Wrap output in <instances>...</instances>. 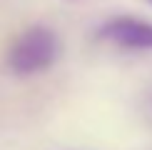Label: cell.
<instances>
[{"mask_svg":"<svg viewBox=\"0 0 152 150\" xmlns=\"http://www.w3.org/2000/svg\"><path fill=\"white\" fill-rule=\"evenodd\" d=\"M60 43L58 35L45 25H33L23 35L15 38V43L8 50V68L18 75H35L42 73L58 60Z\"/></svg>","mask_w":152,"mask_h":150,"instance_id":"6da1fadb","label":"cell"},{"mask_svg":"<svg viewBox=\"0 0 152 150\" xmlns=\"http://www.w3.org/2000/svg\"><path fill=\"white\" fill-rule=\"evenodd\" d=\"M100 38L127 50H152V23L140 18H112L100 28Z\"/></svg>","mask_w":152,"mask_h":150,"instance_id":"7a4b0ae2","label":"cell"},{"mask_svg":"<svg viewBox=\"0 0 152 150\" xmlns=\"http://www.w3.org/2000/svg\"><path fill=\"white\" fill-rule=\"evenodd\" d=\"M147 3H152V0H147Z\"/></svg>","mask_w":152,"mask_h":150,"instance_id":"3957f363","label":"cell"}]
</instances>
